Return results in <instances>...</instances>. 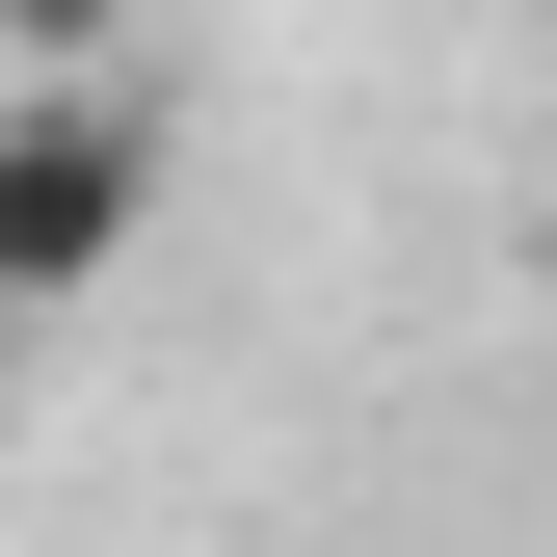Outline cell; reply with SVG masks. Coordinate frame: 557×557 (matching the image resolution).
Returning a JSON list of instances; mask_svg holds the SVG:
<instances>
[{"instance_id": "cell-2", "label": "cell", "mask_w": 557, "mask_h": 557, "mask_svg": "<svg viewBox=\"0 0 557 557\" xmlns=\"http://www.w3.org/2000/svg\"><path fill=\"white\" fill-rule=\"evenodd\" d=\"M0 53L27 81H133V0H0Z\"/></svg>"}, {"instance_id": "cell-1", "label": "cell", "mask_w": 557, "mask_h": 557, "mask_svg": "<svg viewBox=\"0 0 557 557\" xmlns=\"http://www.w3.org/2000/svg\"><path fill=\"white\" fill-rule=\"evenodd\" d=\"M160 239V81H0V319H81Z\"/></svg>"}, {"instance_id": "cell-3", "label": "cell", "mask_w": 557, "mask_h": 557, "mask_svg": "<svg viewBox=\"0 0 557 557\" xmlns=\"http://www.w3.org/2000/svg\"><path fill=\"white\" fill-rule=\"evenodd\" d=\"M0 372H27V319H0Z\"/></svg>"}]
</instances>
